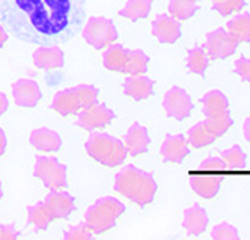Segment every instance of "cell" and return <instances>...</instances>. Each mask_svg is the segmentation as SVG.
Wrapping results in <instances>:
<instances>
[{"mask_svg":"<svg viewBox=\"0 0 250 240\" xmlns=\"http://www.w3.org/2000/svg\"><path fill=\"white\" fill-rule=\"evenodd\" d=\"M0 21L30 45H62L86 23V0H0Z\"/></svg>","mask_w":250,"mask_h":240,"instance_id":"cell-1","label":"cell"},{"mask_svg":"<svg viewBox=\"0 0 250 240\" xmlns=\"http://www.w3.org/2000/svg\"><path fill=\"white\" fill-rule=\"evenodd\" d=\"M113 188L122 197L134 204L145 207L154 201L157 194V182L151 173L140 170L134 165H125L115 176Z\"/></svg>","mask_w":250,"mask_h":240,"instance_id":"cell-2","label":"cell"},{"mask_svg":"<svg viewBox=\"0 0 250 240\" xmlns=\"http://www.w3.org/2000/svg\"><path fill=\"white\" fill-rule=\"evenodd\" d=\"M86 153L104 167L115 168L122 165L125 158L128 156L125 150L124 141L104 132H94L84 144Z\"/></svg>","mask_w":250,"mask_h":240,"instance_id":"cell-3","label":"cell"},{"mask_svg":"<svg viewBox=\"0 0 250 240\" xmlns=\"http://www.w3.org/2000/svg\"><path fill=\"white\" fill-rule=\"evenodd\" d=\"M98 89L92 84H77L74 87L63 89L55 95L51 108L61 116L77 114L83 108L97 102Z\"/></svg>","mask_w":250,"mask_h":240,"instance_id":"cell-4","label":"cell"},{"mask_svg":"<svg viewBox=\"0 0 250 240\" xmlns=\"http://www.w3.org/2000/svg\"><path fill=\"white\" fill-rule=\"evenodd\" d=\"M125 212V204L115 197H101L84 213V222L94 234H103L116 225V221Z\"/></svg>","mask_w":250,"mask_h":240,"instance_id":"cell-5","label":"cell"},{"mask_svg":"<svg viewBox=\"0 0 250 240\" xmlns=\"http://www.w3.org/2000/svg\"><path fill=\"white\" fill-rule=\"evenodd\" d=\"M33 176L38 177L48 191H61L68 186L66 165L55 156H37Z\"/></svg>","mask_w":250,"mask_h":240,"instance_id":"cell-6","label":"cell"},{"mask_svg":"<svg viewBox=\"0 0 250 240\" xmlns=\"http://www.w3.org/2000/svg\"><path fill=\"white\" fill-rule=\"evenodd\" d=\"M83 39L95 50H103L118 39V29L110 18L91 17L83 26Z\"/></svg>","mask_w":250,"mask_h":240,"instance_id":"cell-7","label":"cell"},{"mask_svg":"<svg viewBox=\"0 0 250 240\" xmlns=\"http://www.w3.org/2000/svg\"><path fill=\"white\" fill-rule=\"evenodd\" d=\"M77 114H79V117L76 120V125L87 132H92V131H97V129L105 128L107 125H110L116 117V114L112 108H109L104 104H100V102L91 104L89 107L83 108L82 111H79Z\"/></svg>","mask_w":250,"mask_h":240,"instance_id":"cell-8","label":"cell"},{"mask_svg":"<svg viewBox=\"0 0 250 240\" xmlns=\"http://www.w3.org/2000/svg\"><path fill=\"white\" fill-rule=\"evenodd\" d=\"M204 48L208 54L209 60H222L230 57L237 51L238 42L228 33V30L219 27L207 33Z\"/></svg>","mask_w":250,"mask_h":240,"instance_id":"cell-9","label":"cell"},{"mask_svg":"<svg viewBox=\"0 0 250 240\" xmlns=\"http://www.w3.org/2000/svg\"><path fill=\"white\" fill-rule=\"evenodd\" d=\"M163 108L167 117L175 120H184L191 116L193 101L187 92L178 86L170 87L163 98Z\"/></svg>","mask_w":250,"mask_h":240,"instance_id":"cell-10","label":"cell"},{"mask_svg":"<svg viewBox=\"0 0 250 240\" xmlns=\"http://www.w3.org/2000/svg\"><path fill=\"white\" fill-rule=\"evenodd\" d=\"M222 180V173L199 170V173H194L190 176V186L199 197L209 200L219 194Z\"/></svg>","mask_w":250,"mask_h":240,"instance_id":"cell-11","label":"cell"},{"mask_svg":"<svg viewBox=\"0 0 250 240\" xmlns=\"http://www.w3.org/2000/svg\"><path fill=\"white\" fill-rule=\"evenodd\" d=\"M151 33L154 38L162 44H175L181 38L180 21L167 14H160L155 17L151 26Z\"/></svg>","mask_w":250,"mask_h":240,"instance_id":"cell-12","label":"cell"},{"mask_svg":"<svg viewBox=\"0 0 250 240\" xmlns=\"http://www.w3.org/2000/svg\"><path fill=\"white\" fill-rule=\"evenodd\" d=\"M12 96L15 105L21 108H33L42 98L40 84L30 78H20L12 84Z\"/></svg>","mask_w":250,"mask_h":240,"instance_id":"cell-13","label":"cell"},{"mask_svg":"<svg viewBox=\"0 0 250 240\" xmlns=\"http://www.w3.org/2000/svg\"><path fill=\"white\" fill-rule=\"evenodd\" d=\"M44 204L53 219H68L76 209V200L69 192H65V189L50 191L44 200Z\"/></svg>","mask_w":250,"mask_h":240,"instance_id":"cell-14","label":"cell"},{"mask_svg":"<svg viewBox=\"0 0 250 240\" xmlns=\"http://www.w3.org/2000/svg\"><path fill=\"white\" fill-rule=\"evenodd\" d=\"M188 141L183 134H167L162 147H160V155L167 164H181L186 156H188Z\"/></svg>","mask_w":250,"mask_h":240,"instance_id":"cell-15","label":"cell"},{"mask_svg":"<svg viewBox=\"0 0 250 240\" xmlns=\"http://www.w3.org/2000/svg\"><path fill=\"white\" fill-rule=\"evenodd\" d=\"M149 144H151V138L148 129L137 122H134L124 135L125 150H127L130 156H140L146 153Z\"/></svg>","mask_w":250,"mask_h":240,"instance_id":"cell-16","label":"cell"},{"mask_svg":"<svg viewBox=\"0 0 250 240\" xmlns=\"http://www.w3.org/2000/svg\"><path fill=\"white\" fill-rule=\"evenodd\" d=\"M33 65L38 69L50 71V69H59L65 65V54L58 45H40L33 51Z\"/></svg>","mask_w":250,"mask_h":240,"instance_id":"cell-17","label":"cell"},{"mask_svg":"<svg viewBox=\"0 0 250 240\" xmlns=\"http://www.w3.org/2000/svg\"><path fill=\"white\" fill-rule=\"evenodd\" d=\"M29 143L32 144L33 149H37L40 152H47V153L59 152L62 147L61 135L50 128L33 129L29 135Z\"/></svg>","mask_w":250,"mask_h":240,"instance_id":"cell-18","label":"cell"},{"mask_svg":"<svg viewBox=\"0 0 250 240\" xmlns=\"http://www.w3.org/2000/svg\"><path fill=\"white\" fill-rule=\"evenodd\" d=\"M124 93L134 101H145L154 95V81L144 74L139 75H130L124 81Z\"/></svg>","mask_w":250,"mask_h":240,"instance_id":"cell-19","label":"cell"},{"mask_svg":"<svg viewBox=\"0 0 250 240\" xmlns=\"http://www.w3.org/2000/svg\"><path fill=\"white\" fill-rule=\"evenodd\" d=\"M209 222V218L207 210L201 204L190 206L183 213V228L188 236H201Z\"/></svg>","mask_w":250,"mask_h":240,"instance_id":"cell-20","label":"cell"},{"mask_svg":"<svg viewBox=\"0 0 250 240\" xmlns=\"http://www.w3.org/2000/svg\"><path fill=\"white\" fill-rule=\"evenodd\" d=\"M201 104H202V111L207 116H212V114H217V113H223L229 110V101L225 96L223 92L214 89L209 90L207 93L201 98Z\"/></svg>","mask_w":250,"mask_h":240,"instance_id":"cell-21","label":"cell"},{"mask_svg":"<svg viewBox=\"0 0 250 240\" xmlns=\"http://www.w3.org/2000/svg\"><path fill=\"white\" fill-rule=\"evenodd\" d=\"M127 54H128V48H125L121 44L109 45L103 54L104 68L109 69V71H113V72H124Z\"/></svg>","mask_w":250,"mask_h":240,"instance_id":"cell-22","label":"cell"},{"mask_svg":"<svg viewBox=\"0 0 250 240\" xmlns=\"http://www.w3.org/2000/svg\"><path fill=\"white\" fill-rule=\"evenodd\" d=\"M219 137L214 134L209 126L207 125L205 120L198 122L194 126H191L188 129V137L187 141L188 144H191L194 149H202V147H207L209 144H212Z\"/></svg>","mask_w":250,"mask_h":240,"instance_id":"cell-23","label":"cell"},{"mask_svg":"<svg viewBox=\"0 0 250 240\" xmlns=\"http://www.w3.org/2000/svg\"><path fill=\"white\" fill-rule=\"evenodd\" d=\"M186 65L191 74L204 77L207 69H208V65H209V57H208L205 48L201 45H194L193 48H190L187 51Z\"/></svg>","mask_w":250,"mask_h":240,"instance_id":"cell-24","label":"cell"},{"mask_svg":"<svg viewBox=\"0 0 250 240\" xmlns=\"http://www.w3.org/2000/svg\"><path fill=\"white\" fill-rule=\"evenodd\" d=\"M226 27H228V33L238 44L250 42V14L249 12H243L234 17L226 24Z\"/></svg>","mask_w":250,"mask_h":240,"instance_id":"cell-25","label":"cell"},{"mask_svg":"<svg viewBox=\"0 0 250 240\" xmlns=\"http://www.w3.org/2000/svg\"><path fill=\"white\" fill-rule=\"evenodd\" d=\"M154 0H128L124 8H121L119 15L128 18L131 21H139L146 18L151 12Z\"/></svg>","mask_w":250,"mask_h":240,"instance_id":"cell-26","label":"cell"},{"mask_svg":"<svg viewBox=\"0 0 250 240\" xmlns=\"http://www.w3.org/2000/svg\"><path fill=\"white\" fill-rule=\"evenodd\" d=\"M27 222L32 224L37 230H47L48 225L53 222V216L48 212V209L45 207L44 201L42 203H37V204L27 206Z\"/></svg>","mask_w":250,"mask_h":240,"instance_id":"cell-27","label":"cell"},{"mask_svg":"<svg viewBox=\"0 0 250 240\" xmlns=\"http://www.w3.org/2000/svg\"><path fill=\"white\" fill-rule=\"evenodd\" d=\"M149 57L145 51L142 50H128L127 60H125L124 74L128 75H139V74H145L148 71Z\"/></svg>","mask_w":250,"mask_h":240,"instance_id":"cell-28","label":"cell"},{"mask_svg":"<svg viewBox=\"0 0 250 240\" xmlns=\"http://www.w3.org/2000/svg\"><path fill=\"white\" fill-rule=\"evenodd\" d=\"M198 9V0H169V12L178 21L190 20Z\"/></svg>","mask_w":250,"mask_h":240,"instance_id":"cell-29","label":"cell"},{"mask_svg":"<svg viewBox=\"0 0 250 240\" xmlns=\"http://www.w3.org/2000/svg\"><path fill=\"white\" fill-rule=\"evenodd\" d=\"M220 158L223 159L226 170H234V171H240L243 168H246L247 165V155L243 152V149L240 146H232L230 149H226L220 153Z\"/></svg>","mask_w":250,"mask_h":240,"instance_id":"cell-30","label":"cell"},{"mask_svg":"<svg viewBox=\"0 0 250 240\" xmlns=\"http://www.w3.org/2000/svg\"><path fill=\"white\" fill-rule=\"evenodd\" d=\"M207 125L209 126L211 131L216 134L217 137H222L225 135L230 126L234 125V120H232L230 117V113H229V110L228 111H223V113H217V114H212V116H207L205 119Z\"/></svg>","mask_w":250,"mask_h":240,"instance_id":"cell-31","label":"cell"},{"mask_svg":"<svg viewBox=\"0 0 250 240\" xmlns=\"http://www.w3.org/2000/svg\"><path fill=\"white\" fill-rule=\"evenodd\" d=\"M246 6V0H214L212 11H216L222 17H228L234 12L243 11Z\"/></svg>","mask_w":250,"mask_h":240,"instance_id":"cell-32","label":"cell"},{"mask_svg":"<svg viewBox=\"0 0 250 240\" xmlns=\"http://www.w3.org/2000/svg\"><path fill=\"white\" fill-rule=\"evenodd\" d=\"M211 237L214 240H240V233L229 222H220L212 228Z\"/></svg>","mask_w":250,"mask_h":240,"instance_id":"cell-33","label":"cell"},{"mask_svg":"<svg viewBox=\"0 0 250 240\" xmlns=\"http://www.w3.org/2000/svg\"><path fill=\"white\" fill-rule=\"evenodd\" d=\"M94 237V233L92 230L87 227L86 222H82V224H77V225H73L69 227L65 234H63V239L65 240H89Z\"/></svg>","mask_w":250,"mask_h":240,"instance_id":"cell-34","label":"cell"},{"mask_svg":"<svg viewBox=\"0 0 250 240\" xmlns=\"http://www.w3.org/2000/svg\"><path fill=\"white\" fill-rule=\"evenodd\" d=\"M199 170H208V171H216V173H225L226 171V165L222 158L219 156H209L204 159L199 165Z\"/></svg>","mask_w":250,"mask_h":240,"instance_id":"cell-35","label":"cell"},{"mask_svg":"<svg viewBox=\"0 0 250 240\" xmlns=\"http://www.w3.org/2000/svg\"><path fill=\"white\" fill-rule=\"evenodd\" d=\"M234 72L243 80L250 83V60L244 56H241L238 60H235L234 63Z\"/></svg>","mask_w":250,"mask_h":240,"instance_id":"cell-36","label":"cell"},{"mask_svg":"<svg viewBox=\"0 0 250 240\" xmlns=\"http://www.w3.org/2000/svg\"><path fill=\"white\" fill-rule=\"evenodd\" d=\"M20 237V231L12 224H0V240H17Z\"/></svg>","mask_w":250,"mask_h":240,"instance_id":"cell-37","label":"cell"},{"mask_svg":"<svg viewBox=\"0 0 250 240\" xmlns=\"http://www.w3.org/2000/svg\"><path fill=\"white\" fill-rule=\"evenodd\" d=\"M9 107V99L8 96L3 93V92H0V116H3L6 113V110Z\"/></svg>","mask_w":250,"mask_h":240,"instance_id":"cell-38","label":"cell"},{"mask_svg":"<svg viewBox=\"0 0 250 240\" xmlns=\"http://www.w3.org/2000/svg\"><path fill=\"white\" fill-rule=\"evenodd\" d=\"M6 144H8V138H6V134L2 128H0V156H2L6 150Z\"/></svg>","mask_w":250,"mask_h":240,"instance_id":"cell-39","label":"cell"},{"mask_svg":"<svg viewBox=\"0 0 250 240\" xmlns=\"http://www.w3.org/2000/svg\"><path fill=\"white\" fill-rule=\"evenodd\" d=\"M8 41V32L6 29L3 27L2 21H0V48H2L5 45V42Z\"/></svg>","mask_w":250,"mask_h":240,"instance_id":"cell-40","label":"cell"},{"mask_svg":"<svg viewBox=\"0 0 250 240\" xmlns=\"http://www.w3.org/2000/svg\"><path fill=\"white\" fill-rule=\"evenodd\" d=\"M243 134L247 141H250V117H247L243 123Z\"/></svg>","mask_w":250,"mask_h":240,"instance_id":"cell-41","label":"cell"},{"mask_svg":"<svg viewBox=\"0 0 250 240\" xmlns=\"http://www.w3.org/2000/svg\"><path fill=\"white\" fill-rule=\"evenodd\" d=\"M3 197V186H2V182H0V200Z\"/></svg>","mask_w":250,"mask_h":240,"instance_id":"cell-42","label":"cell"}]
</instances>
